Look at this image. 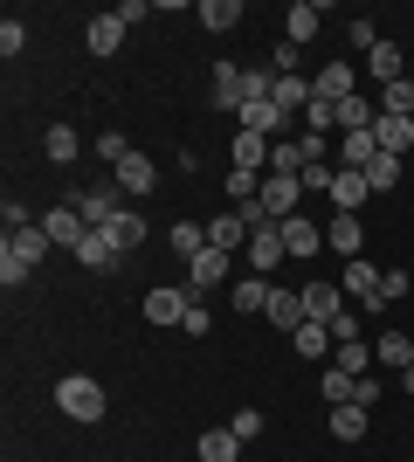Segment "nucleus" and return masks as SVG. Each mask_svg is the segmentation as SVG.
Listing matches in <instances>:
<instances>
[{"mask_svg": "<svg viewBox=\"0 0 414 462\" xmlns=\"http://www.w3.org/2000/svg\"><path fill=\"white\" fill-rule=\"evenodd\" d=\"M56 407L69 414V421H104V386L90 380V373H62L56 380Z\"/></svg>", "mask_w": 414, "mask_h": 462, "instance_id": "1", "label": "nucleus"}, {"mask_svg": "<svg viewBox=\"0 0 414 462\" xmlns=\"http://www.w3.org/2000/svg\"><path fill=\"white\" fill-rule=\"evenodd\" d=\"M353 90H359V69H353L345 56H338V62H325V69L311 77V97H317V104H345Z\"/></svg>", "mask_w": 414, "mask_h": 462, "instance_id": "2", "label": "nucleus"}, {"mask_svg": "<svg viewBox=\"0 0 414 462\" xmlns=\"http://www.w3.org/2000/svg\"><path fill=\"white\" fill-rule=\"evenodd\" d=\"M187 304H194V290H179V283L145 290V318H152V325H179V318H187Z\"/></svg>", "mask_w": 414, "mask_h": 462, "instance_id": "3", "label": "nucleus"}, {"mask_svg": "<svg viewBox=\"0 0 414 462\" xmlns=\"http://www.w3.org/2000/svg\"><path fill=\"white\" fill-rule=\"evenodd\" d=\"M111 173H118V193H132V200H138V193H152V187H159V166H152L145 152H138V145L118 159V166H111Z\"/></svg>", "mask_w": 414, "mask_h": 462, "instance_id": "4", "label": "nucleus"}, {"mask_svg": "<svg viewBox=\"0 0 414 462\" xmlns=\"http://www.w3.org/2000/svg\"><path fill=\"white\" fill-rule=\"evenodd\" d=\"M207 104H215V111H235V117H242L249 90H242V69H235V62H215V83H207Z\"/></svg>", "mask_w": 414, "mask_h": 462, "instance_id": "5", "label": "nucleus"}, {"mask_svg": "<svg viewBox=\"0 0 414 462\" xmlns=\"http://www.w3.org/2000/svg\"><path fill=\"white\" fill-rule=\"evenodd\" d=\"M262 208L276 214V221H290L297 214V200H304V180H283V173H262V193H256Z\"/></svg>", "mask_w": 414, "mask_h": 462, "instance_id": "6", "label": "nucleus"}, {"mask_svg": "<svg viewBox=\"0 0 414 462\" xmlns=\"http://www.w3.org/2000/svg\"><path fill=\"white\" fill-rule=\"evenodd\" d=\"M366 193H373V187H366V173L338 166V173H332V193H325V200H332V214H359V208H366Z\"/></svg>", "mask_w": 414, "mask_h": 462, "instance_id": "7", "label": "nucleus"}, {"mask_svg": "<svg viewBox=\"0 0 414 462\" xmlns=\"http://www.w3.org/2000/svg\"><path fill=\"white\" fill-rule=\"evenodd\" d=\"M276 331H304L311 325V310H304V290H270V310H262Z\"/></svg>", "mask_w": 414, "mask_h": 462, "instance_id": "8", "label": "nucleus"}, {"mask_svg": "<svg viewBox=\"0 0 414 462\" xmlns=\"http://www.w3.org/2000/svg\"><path fill=\"white\" fill-rule=\"evenodd\" d=\"M69 208H77L83 221H90V228H111V214L124 208V193H118V187H90V193H77Z\"/></svg>", "mask_w": 414, "mask_h": 462, "instance_id": "9", "label": "nucleus"}, {"mask_svg": "<svg viewBox=\"0 0 414 462\" xmlns=\"http://www.w3.org/2000/svg\"><path fill=\"white\" fill-rule=\"evenodd\" d=\"M41 228H49V242H56V249H69V255H77V242L90 235V221H83L77 208H49V214H41Z\"/></svg>", "mask_w": 414, "mask_h": 462, "instance_id": "10", "label": "nucleus"}, {"mask_svg": "<svg viewBox=\"0 0 414 462\" xmlns=\"http://www.w3.org/2000/svg\"><path fill=\"white\" fill-rule=\"evenodd\" d=\"M83 49H90V56H118V49H124V14H90Z\"/></svg>", "mask_w": 414, "mask_h": 462, "instance_id": "11", "label": "nucleus"}, {"mask_svg": "<svg viewBox=\"0 0 414 462\" xmlns=\"http://www.w3.org/2000/svg\"><path fill=\"white\" fill-rule=\"evenodd\" d=\"M325 249H338L345 263L366 255V228H359V214H332V228H325Z\"/></svg>", "mask_w": 414, "mask_h": 462, "instance_id": "12", "label": "nucleus"}, {"mask_svg": "<svg viewBox=\"0 0 414 462\" xmlns=\"http://www.w3.org/2000/svg\"><path fill=\"white\" fill-rule=\"evenodd\" d=\"M283 221H276V228H262V235H249V276H270L276 263H283Z\"/></svg>", "mask_w": 414, "mask_h": 462, "instance_id": "13", "label": "nucleus"}, {"mask_svg": "<svg viewBox=\"0 0 414 462\" xmlns=\"http://www.w3.org/2000/svg\"><path fill=\"white\" fill-rule=\"evenodd\" d=\"M228 263H235V255H221V249H200L194 263H187V283H194V297H200V290H221V283H228Z\"/></svg>", "mask_w": 414, "mask_h": 462, "instance_id": "14", "label": "nucleus"}, {"mask_svg": "<svg viewBox=\"0 0 414 462\" xmlns=\"http://www.w3.org/2000/svg\"><path fill=\"white\" fill-rule=\"evenodd\" d=\"M207 249H221V255L249 249V221H242L235 208H228V214H215V221H207Z\"/></svg>", "mask_w": 414, "mask_h": 462, "instance_id": "15", "label": "nucleus"}, {"mask_svg": "<svg viewBox=\"0 0 414 462\" xmlns=\"http://www.w3.org/2000/svg\"><path fill=\"white\" fill-rule=\"evenodd\" d=\"M373 145H380V152H408V145H414V117H394V111H380L373 117Z\"/></svg>", "mask_w": 414, "mask_h": 462, "instance_id": "16", "label": "nucleus"}, {"mask_svg": "<svg viewBox=\"0 0 414 462\" xmlns=\"http://www.w3.org/2000/svg\"><path fill=\"white\" fill-rule=\"evenodd\" d=\"M332 111H338V132H373V117H380V97L353 90L345 104H332Z\"/></svg>", "mask_w": 414, "mask_h": 462, "instance_id": "17", "label": "nucleus"}, {"mask_svg": "<svg viewBox=\"0 0 414 462\" xmlns=\"http://www.w3.org/2000/svg\"><path fill=\"white\" fill-rule=\"evenodd\" d=\"M77 263H83V270H118V263H124V255L118 249H111V235H104V228H90V235H83V242H77Z\"/></svg>", "mask_w": 414, "mask_h": 462, "instance_id": "18", "label": "nucleus"}, {"mask_svg": "<svg viewBox=\"0 0 414 462\" xmlns=\"http://www.w3.org/2000/svg\"><path fill=\"white\" fill-rule=\"evenodd\" d=\"M317 28H325V7H317V0H297L290 14H283V42H297V49H304Z\"/></svg>", "mask_w": 414, "mask_h": 462, "instance_id": "19", "label": "nucleus"}, {"mask_svg": "<svg viewBox=\"0 0 414 462\" xmlns=\"http://www.w3.org/2000/svg\"><path fill=\"white\" fill-rule=\"evenodd\" d=\"M235 132H256V138H276V132H290V117L276 111V104H242V117H235Z\"/></svg>", "mask_w": 414, "mask_h": 462, "instance_id": "20", "label": "nucleus"}, {"mask_svg": "<svg viewBox=\"0 0 414 462\" xmlns=\"http://www.w3.org/2000/svg\"><path fill=\"white\" fill-rule=\"evenodd\" d=\"M304 310H311V325H332L338 310H345V290L338 283H304Z\"/></svg>", "mask_w": 414, "mask_h": 462, "instance_id": "21", "label": "nucleus"}, {"mask_svg": "<svg viewBox=\"0 0 414 462\" xmlns=\"http://www.w3.org/2000/svg\"><path fill=\"white\" fill-rule=\"evenodd\" d=\"M104 235H111V249H118V255H132L138 242H145V214H138V208H118Z\"/></svg>", "mask_w": 414, "mask_h": 462, "instance_id": "22", "label": "nucleus"}, {"mask_svg": "<svg viewBox=\"0 0 414 462\" xmlns=\"http://www.w3.org/2000/svg\"><path fill=\"white\" fill-rule=\"evenodd\" d=\"M380 276H387V270H373L366 255H359V263H345V290H353L366 310H380Z\"/></svg>", "mask_w": 414, "mask_h": 462, "instance_id": "23", "label": "nucleus"}, {"mask_svg": "<svg viewBox=\"0 0 414 462\" xmlns=\"http://www.w3.org/2000/svg\"><path fill=\"white\" fill-rule=\"evenodd\" d=\"M194 21L207 28V35H228V28H242V0H200Z\"/></svg>", "mask_w": 414, "mask_h": 462, "instance_id": "24", "label": "nucleus"}, {"mask_svg": "<svg viewBox=\"0 0 414 462\" xmlns=\"http://www.w3.org/2000/svg\"><path fill=\"white\" fill-rule=\"evenodd\" d=\"M0 249H7V255H21V263H28V270H35V263H41V255H49V249H56V242H49V228H41V221H35V228H21V235H7V242H0Z\"/></svg>", "mask_w": 414, "mask_h": 462, "instance_id": "25", "label": "nucleus"}, {"mask_svg": "<svg viewBox=\"0 0 414 462\" xmlns=\"http://www.w3.org/2000/svg\"><path fill=\"white\" fill-rule=\"evenodd\" d=\"M283 249H290V255H317V249H325V228L304 221V214H290V221H283Z\"/></svg>", "mask_w": 414, "mask_h": 462, "instance_id": "26", "label": "nucleus"}, {"mask_svg": "<svg viewBox=\"0 0 414 462\" xmlns=\"http://www.w3.org/2000/svg\"><path fill=\"white\" fill-rule=\"evenodd\" d=\"M194 456H200V462H235V456H242V435H235V428H207Z\"/></svg>", "mask_w": 414, "mask_h": 462, "instance_id": "27", "label": "nucleus"}, {"mask_svg": "<svg viewBox=\"0 0 414 462\" xmlns=\"http://www.w3.org/2000/svg\"><path fill=\"white\" fill-rule=\"evenodd\" d=\"M373 359H380L387 373H408V366H414V338H408V331H387V338L373 346Z\"/></svg>", "mask_w": 414, "mask_h": 462, "instance_id": "28", "label": "nucleus"}, {"mask_svg": "<svg viewBox=\"0 0 414 462\" xmlns=\"http://www.w3.org/2000/svg\"><path fill=\"white\" fill-rule=\"evenodd\" d=\"M325 421H332V435H338V442H366V407H353V401H345V407H332Z\"/></svg>", "mask_w": 414, "mask_h": 462, "instance_id": "29", "label": "nucleus"}, {"mask_svg": "<svg viewBox=\"0 0 414 462\" xmlns=\"http://www.w3.org/2000/svg\"><path fill=\"white\" fill-rule=\"evenodd\" d=\"M332 366H345L353 380H366V373H373V346H359V338H345V346H332Z\"/></svg>", "mask_w": 414, "mask_h": 462, "instance_id": "30", "label": "nucleus"}, {"mask_svg": "<svg viewBox=\"0 0 414 462\" xmlns=\"http://www.w3.org/2000/svg\"><path fill=\"white\" fill-rule=\"evenodd\" d=\"M41 152L56 159V166H77V152H83V138H77V132H69V125H56V132L41 138Z\"/></svg>", "mask_w": 414, "mask_h": 462, "instance_id": "31", "label": "nucleus"}, {"mask_svg": "<svg viewBox=\"0 0 414 462\" xmlns=\"http://www.w3.org/2000/svg\"><path fill=\"white\" fill-rule=\"evenodd\" d=\"M290 338H297V352H304V359H332V346H338L332 325H304V331H290Z\"/></svg>", "mask_w": 414, "mask_h": 462, "instance_id": "32", "label": "nucleus"}, {"mask_svg": "<svg viewBox=\"0 0 414 462\" xmlns=\"http://www.w3.org/2000/svg\"><path fill=\"white\" fill-rule=\"evenodd\" d=\"M366 69H373V77H380V90H387V83H400V77H408V69H400V49H394V42H380L373 56H366Z\"/></svg>", "mask_w": 414, "mask_h": 462, "instance_id": "33", "label": "nucleus"}, {"mask_svg": "<svg viewBox=\"0 0 414 462\" xmlns=\"http://www.w3.org/2000/svg\"><path fill=\"white\" fill-rule=\"evenodd\" d=\"M373 159H380L373 132H345V159H338V166H353V173H366V166H373Z\"/></svg>", "mask_w": 414, "mask_h": 462, "instance_id": "34", "label": "nucleus"}, {"mask_svg": "<svg viewBox=\"0 0 414 462\" xmlns=\"http://www.w3.org/2000/svg\"><path fill=\"white\" fill-rule=\"evenodd\" d=\"M270 276H242V283H235V310H270Z\"/></svg>", "mask_w": 414, "mask_h": 462, "instance_id": "35", "label": "nucleus"}, {"mask_svg": "<svg viewBox=\"0 0 414 462\" xmlns=\"http://www.w3.org/2000/svg\"><path fill=\"white\" fill-rule=\"evenodd\" d=\"M353 373H345V366H325V380H317V393H325V401H332V407H345V401H353Z\"/></svg>", "mask_w": 414, "mask_h": 462, "instance_id": "36", "label": "nucleus"}, {"mask_svg": "<svg viewBox=\"0 0 414 462\" xmlns=\"http://www.w3.org/2000/svg\"><path fill=\"white\" fill-rule=\"evenodd\" d=\"M380 111H394V117H414V77L387 83V90H380Z\"/></svg>", "mask_w": 414, "mask_h": 462, "instance_id": "37", "label": "nucleus"}, {"mask_svg": "<svg viewBox=\"0 0 414 462\" xmlns=\"http://www.w3.org/2000/svg\"><path fill=\"white\" fill-rule=\"evenodd\" d=\"M173 249L187 255V263H194V255L207 249V228H200V221H173Z\"/></svg>", "mask_w": 414, "mask_h": 462, "instance_id": "38", "label": "nucleus"}, {"mask_svg": "<svg viewBox=\"0 0 414 462\" xmlns=\"http://www.w3.org/2000/svg\"><path fill=\"white\" fill-rule=\"evenodd\" d=\"M394 180H400V159L394 152H380L373 166H366V187H373V193H394Z\"/></svg>", "mask_w": 414, "mask_h": 462, "instance_id": "39", "label": "nucleus"}, {"mask_svg": "<svg viewBox=\"0 0 414 462\" xmlns=\"http://www.w3.org/2000/svg\"><path fill=\"white\" fill-rule=\"evenodd\" d=\"M0 221H7V235L35 228V214H28V200H21V193H7V200H0Z\"/></svg>", "mask_w": 414, "mask_h": 462, "instance_id": "40", "label": "nucleus"}, {"mask_svg": "<svg viewBox=\"0 0 414 462\" xmlns=\"http://www.w3.org/2000/svg\"><path fill=\"white\" fill-rule=\"evenodd\" d=\"M21 49H28V21H0V56H21Z\"/></svg>", "mask_w": 414, "mask_h": 462, "instance_id": "41", "label": "nucleus"}, {"mask_svg": "<svg viewBox=\"0 0 414 462\" xmlns=\"http://www.w3.org/2000/svg\"><path fill=\"white\" fill-rule=\"evenodd\" d=\"M345 42H353V49H366V56H373V49H380V28H373V21H366V14H359V21H345Z\"/></svg>", "mask_w": 414, "mask_h": 462, "instance_id": "42", "label": "nucleus"}, {"mask_svg": "<svg viewBox=\"0 0 414 462\" xmlns=\"http://www.w3.org/2000/svg\"><path fill=\"white\" fill-rule=\"evenodd\" d=\"M387 401V380H380V373H366V380L353 386V407H380Z\"/></svg>", "mask_w": 414, "mask_h": 462, "instance_id": "43", "label": "nucleus"}, {"mask_svg": "<svg viewBox=\"0 0 414 462\" xmlns=\"http://www.w3.org/2000/svg\"><path fill=\"white\" fill-rule=\"evenodd\" d=\"M28 276H35V270H28L21 255H7V249H0V283H7V290H21V283H28Z\"/></svg>", "mask_w": 414, "mask_h": 462, "instance_id": "44", "label": "nucleus"}, {"mask_svg": "<svg viewBox=\"0 0 414 462\" xmlns=\"http://www.w3.org/2000/svg\"><path fill=\"white\" fill-rule=\"evenodd\" d=\"M179 331H187V338H207V331H215V318H207V304H187V318H179Z\"/></svg>", "mask_w": 414, "mask_h": 462, "instance_id": "45", "label": "nucleus"}, {"mask_svg": "<svg viewBox=\"0 0 414 462\" xmlns=\"http://www.w3.org/2000/svg\"><path fill=\"white\" fill-rule=\"evenodd\" d=\"M228 428H235L242 442H256V435H262V414H256V407H235V421H228Z\"/></svg>", "mask_w": 414, "mask_h": 462, "instance_id": "46", "label": "nucleus"}, {"mask_svg": "<svg viewBox=\"0 0 414 462\" xmlns=\"http://www.w3.org/2000/svg\"><path fill=\"white\" fill-rule=\"evenodd\" d=\"M408 270H387V276H380V304H394V297H408Z\"/></svg>", "mask_w": 414, "mask_h": 462, "instance_id": "47", "label": "nucleus"}, {"mask_svg": "<svg viewBox=\"0 0 414 462\" xmlns=\"http://www.w3.org/2000/svg\"><path fill=\"white\" fill-rule=\"evenodd\" d=\"M97 152H104V159H111V166H118V159H124V152H132V145H124V132H104V138H97Z\"/></svg>", "mask_w": 414, "mask_h": 462, "instance_id": "48", "label": "nucleus"}, {"mask_svg": "<svg viewBox=\"0 0 414 462\" xmlns=\"http://www.w3.org/2000/svg\"><path fill=\"white\" fill-rule=\"evenodd\" d=\"M332 173L338 166H311V173H304V193H332Z\"/></svg>", "mask_w": 414, "mask_h": 462, "instance_id": "49", "label": "nucleus"}, {"mask_svg": "<svg viewBox=\"0 0 414 462\" xmlns=\"http://www.w3.org/2000/svg\"><path fill=\"white\" fill-rule=\"evenodd\" d=\"M276 77H297V42H276Z\"/></svg>", "mask_w": 414, "mask_h": 462, "instance_id": "50", "label": "nucleus"}, {"mask_svg": "<svg viewBox=\"0 0 414 462\" xmlns=\"http://www.w3.org/2000/svg\"><path fill=\"white\" fill-rule=\"evenodd\" d=\"M332 338H338V346H345V338H359V318H353V310H338V318H332Z\"/></svg>", "mask_w": 414, "mask_h": 462, "instance_id": "51", "label": "nucleus"}, {"mask_svg": "<svg viewBox=\"0 0 414 462\" xmlns=\"http://www.w3.org/2000/svg\"><path fill=\"white\" fill-rule=\"evenodd\" d=\"M400 386H408V393H414V366H408V373H400Z\"/></svg>", "mask_w": 414, "mask_h": 462, "instance_id": "52", "label": "nucleus"}]
</instances>
